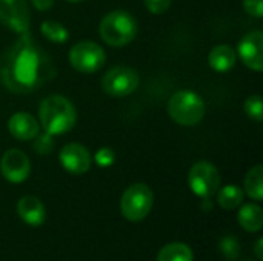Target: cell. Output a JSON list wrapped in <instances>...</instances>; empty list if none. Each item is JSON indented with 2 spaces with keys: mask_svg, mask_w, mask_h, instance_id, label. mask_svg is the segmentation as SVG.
<instances>
[{
  "mask_svg": "<svg viewBox=\"0 0 263 261\" xmlns=\"http://www.w3.org/2000/svg\"><path fill=\"white\" fill-rule=\"evenodd\" d=\"M39 123L51 135L66 134L77 123L76 106L60 94L48 95L39 105Z\"/></svg>",
  "mask_w": 263,
  "mask_h": 261,
  "instance_id": "obj_2",
  "label": "cell"
},
{
  "mask_svg": "<svg viewBox=\"0 0 263 261\" xmlns=\"http://www.w3.org/2000/svg\"><path fill=\"white\" fill-rule=\"evenodd\" d=\"M220 182L222 178L219 169L205 160L196 162L188 172L190 189L202 200L211 198L220 189Z\"/></svg>",
  "mask_w": 263,
  "mask_h": 261,
  "instance_id": "obj_8",
  "label": "cell"
},
{
  "mask_svg": "<svg viewBox=\"0 0 263 261\" xmlns=\"http://www.w3.org/2000/svg\"><path fill=\"white\" fill-rule=\"evenodd\" d=\"M243 111L248 118L254 120L256 123H262L263 120V100L259 94L250 95L243 103Z\"/></svg>",
  "mask_w": 263,
  "mask_h": 261,
  "instance_id": "obj_21",
  "label": "cell"
},
{
  "mask_svg": "<svg viewBox=\"0 0 263 261\" xmlns=\"http://www.w3.org/2000/svg\"><path fill=\"white\" fill-rule=\"evenodd\" d=\"M94 162L97 163V166L100 168H109L114 165L116 162V152L111 148H100L97 149V152L94 154Z\"/></svg>",
  "mask_w": 263,
  "mask_h": 261,
  "instance_id": "obj_24",
  "label": "cell"
},
{
  "mask_svg": "<svg viewBox=\"0 0 263 261\" xmlns=\"http://www.w3.org/2000/svg\"><path fill=\"white\" fill-rule=\"evenodd\" d=\"M0 23L14 34L29 32L31 14L26 0H0Z\"/></svg>",
  "mask_w": 263,
  "mask_h": 261,
  "instance_id": "obj_9",
  "label": "cell"
},
{
  "mask_svg": "<svg viewBox=\"0 0 263 261\" xmlns=\"http://www.w3.org/2000/svg\"><path fill=\"white\" fill-rule=\"evenodd\" d=\"M140 83V75L134 68L129 66H114L108 69L102 77V89L109 97H128L131 95Z\"/></svg>",
  "mask_w": 263,
  "mask_h": 261,
  "instance_id": "obj_7",
  "label": "cell"
},
{
  "mask_svg": "<svg viewBox=\"0 0 263 261\" xmlns=\"http://www.w3.org/2000/svg\"><path fill=\"white\" fill-rule=\"evenodd\" d=\"M54 75L49 57L29 32L9 46L0 57V80L14 94H29Z\"/></svg>",
  "mask_w": 263,
  "mask_h": 261,
  "instance_id": "obj_1",
  "label": "cell"
},
{
  "mask_svg": "<svg viewBox=\"0 0 263 261\" xmlns=\"http://www.w3.org/2000/svg\"><path fill=\"white\" fill-rule=\"evenodd\" d=\"M18 217L29 226H40L45 223L46 211L43 203L34 195H25L17 203Z\"/></svg>",
  "mask_w": 263,
  "mask_h": 261,
  "instance_id": "obj_14",
  "label": "cell"
},
{
  "mask_svg": "<svg viewBox=\"0 0 263 261\" xmlns=\"http://www.w3.org/2000/svg\"><path fill=\"white\" fill-rule=\"evenodd\" d=\"M40 32L43 37L52 43H66L69 38V31L55 20H45L40 25Z\"/></svg>",
  "mask_w": 263,
  "mask_h": 261,
  "instance_id": "obj_20",
  "label": "cell"
},
{
  "mask_svg": "<svg viewBox=\"0 0 263 261\" xmlns=\"http://www.w3.org/2000/svg\"><path fill=\"white\" fill-rule=\"evenodd\" d=\"M157 261H193V251L185 243H170L159 251Z\"/></svg>",
  "mask_w": 263,
  "mask_h": 261,
  "instance_id": "obj_19",
  "label": "cell"
},
{
  "mask_svg": "<svg viewBox=\"0 0 263 261\" xmlns=\"http://www.w3.org/2000/svg\"><path fill=\"white\" fill-rule=\"evenodd\" d=\"M237 55L242 63L250 68L251 71L262 72L263 69V32L256 29L247 32L239 45H237Z\"/></svg>",
  "mask_w": 263,
  "mask_h": 261,
  "instance_id": "obj_10",
  "label": "cell"
},
{
  "mask_svg": "<svg viewBox=\"0 0 263 261\" xmlns=\"http://www.w3.org/2000/svg\"><path fill=\"white\" fill-rule=\"evenodd\" d=\"M54 145H55V142H54V135H51V134H48V132H39L37 134V137L34 138V145H32V148H34V151L39 154V155H48V154H51L52 152V149H54Z\"/></svg>",
  "mask_w": 263,
  "mask_h": 261,
  "instance_id": "obj_23",
  "label": "cell"
},
{
  "mask_svg": "<svg viewBox=\"0 0 263 261\" xmlns=\"http://www.w3.org/2000/svg\"><path fill=\"white\" fill-rule=\"evenodd\" d=\"M171 2H173V0H143L145 8H146L151 14H154V15L165 14V12L170 9Z\"/></svg>",
  "mask_w": 263,
  "mask_h": 261,
  "instance_id": "obj_25",
  "label": "cell"
},
{
  "mask_svg": "<svg viewBox=\"0 0 263 261\" xmlns=\"http://www.w3.org/2000/svg\"><path fill=\"white\" fill-rule=\"evenodd\" d=\"M59 162L72 175H83L89 171L92 158L89 151L80 143H68L59 152Z\"/></svg>",
  "mask_w": 263,
  "mask_h": 261,
  "instance_id": "obj_12",
  "label": "cell"
},
{
  "mask_svg": "<svg viewBox=\"0 0 263 261\" xmlns=\"http://www.w3.org/2000/svg\"><path fill=\"white\" fill-rule=\"evenodd\" d=\"M0 172L9 183H23L31 174V162L23 151L11 148L2 155Z\"/></svg>",
  "mask_w": 263,
  "mask_h": 261,
  "instance_id": "obj_11",
  "label": "cell"
},
{
  "mask_svg": "<svg viewBox=\"0 0 263 261\" xmlns=\"http://www.w3.org/2000/svg\"><path fill=\"white\" fill-rule=\"evenodd\" d=\"M220 252L223 254V257L227 260H236L240 255V243L236 237L233 235H227L220 240Z\"/></svg>",
  "mask_w": 263,
  "mask_h": 261,
  "instance_id": "obj_22",
  "label": "cell"
},
{
  "mask_svg": "<svg viewBox=\"0 0 263 261\" xmlns=\"http://www.w3.org/2000/svg\"><path fill=\"white\" fill-rule=\"evenodd\" d=\"M66 2H69V3H79V2H83V0H66Z\"/></svg>",
  "mask_w": 263,
  "mask_h": 261,
  "instance_id": "obj_29",
  "label": "cell"
},
{
  "mask_svg": "<svg viewBox=\"0 0 263 261\" xmlns=\"http://www.w3.org/2000/svg\"><path fill=\"white\" fill-rule=\"evenodd\" d=\"M243 9L248 15L262 18L263 17V0H243Z\"/></svg>",
  "mask_w": 263,
  "mask_h": 261,
  "instance_id": "obj_26",
  "label": "cell"
},
{
  "mask_svg": "<svg viewBox=\"0 0 263 261\" xmlns=\"http://www.w3.org/2000/svg\"><path fill=\"white\" fill-rule=\"evenodd\" d=\"M237 63V52L230 45H217L210 51L208 65L216 72H228Z\"/></svg>",
  "mask_w": 263,
  "mask_h": 261,
  "instance_id": "obj_15",
  "label": "cell"
},
{
  "mask_svg": "<svg viewBox=\"0 0 263 261\" xmlns=\"http://www.w3.org/2000/svg\"><path fill=\"white\" fill-rule=\"evenodd\" d=\"M8 131L15 140L29 142V140H34L37 137V134L40 132V123L29 112L20 111L9 117Z\"/></svg>",
  "mask_w": 263,
  "mask_h": 261,
  "instance_id": "obj_13",
  "label": "cell"
},
{
  "mask_svg": "<svg viewBox=\"0 0 263 261\" xmlns=\"http://www.w3.org/2000/svg\"><path fill=\"white\" fill-rule=\"evenodd\" d=\"M245 192L254 202L263 200V166L256 165L245 177Z\"/></svg>",
  "mask_w": 263,
  "mask_h": 261,
  "instance_id": "obj_18",
  "label": "cell"
},
{
  "mask_svg": "<svg viewBox=\"0 0 263 261\" xmlns=\"http://www.w3.org/2000/svg\"><path fill=\"white\" fill-rule=\"evenodd\" d=\"M154 205V194L145 183H134L125 189L120 200L122 215L128 222H142L151 212Z\"/></svg>",
  "mask_w": 263,
  "mask_h": 261,
  "instance_id": "obj_5",
  "label": "cell"
},
{
  "mask_svg": "<svg viewBox=\"0 0 263 261\" xmlns=\"http://www.w3.org/2000/svg\"><path fill=\"white\" fill-rule=\"evenodd\" d=\"M237 222H239V225H240L247 232H259L263 226L262 208H260L259 205H256V203L243 205V206L239 209Z\"/></svg>",
  "mask_w": 263,
  "mask_h": 261,
  "instance_id": "obj_16",
  "label": "cell"
},
{
  "mask_svg": "<svg viewBox=\"0 0 263 261\" xmlns=\"http://www.w3.org/2000/svg\"><path fill=\"white\" fill-rule=\"evenodd\" d=\"M168 115L173 122L180 126H196L199 125L206 112L203 98L190 89H180L174 92L166 105Z\"/></svg>",
  "mask_w": 263,
  "mask_h": 261,
  "instance_id": "obj_4",
  "label": "cell"
},
{
  "mask_svg": "<svg viewBox=\"0 0 263 261\" xmlns=\"http://www.w3.org/2000/svg\"><path fill=\"white\" fill-rule=\"evenodd\" d=\"M71 66L82 74H94L100 71L106 62L103 48L91 40H82L76 43L68 54Z\"/></svg>",
  "mask_w": 263,
  "mask_h": 261,
  "instance_id": "obj_6",
  "label": "cell"
},
{
  "mask_svg": "<svg viewBox=\"0 0 263 261\" xmlns=\"http://www.w3.org/2000/svg\"><path fill=\"white\" fill-rule=\"evenodd\" d=\"M216 194H217L219 206L227 211L237 209L243 203V195H245L243 191L236 185H227L222 189H219Z\"/></svg>",
  "mask_w": 263,
  "mask_h": 261,
  "instance_id": "obj_17",
  "label": "cell"
},
{
  "mask_svg": "<svg viewBox=\"0 0 263 261\" xmlns=\"http://www.w3.org/2000/svg\"><path fill=\"white\" fill-rule=\"evenodd\" d=\"M55 0H31L32 6L37 9V11H48L52 8Z\"/></svg>",
  "mask_w": 263,
  "mask_h": 261,
  "instance_id": "obj_27",
  "label": "cell"
},
{
  "mask_svg": "<svg viewBox=\"0 0 263 261\" xmlns=\"http://www.w3.org/2000/svg\"><path fill=\"white\" fill-rule=\"evenodd\" d=\"M139 32L137 20L123 9H116L105 14L99 23L100 38L112 48H122L131 43Z\"/></svg>",
  "mask_w": 263,
  "mask_h": 261,
  "instance_id": "obj_3",
  "label": "cell"
},
{
  "mask_svg": "<svg viewBox=\"0 0 263 261\" xmlns=\"http://www.w3.org/2000/svg\"><path fill=\"white\" fill-rule=\"evenodd\" d=\"M262 245H263V238H259V240H257V243H256V248H254V252H256V257L259 258V261L263 260Z\"/></svg>",
  "mask_w": 263,
  "mask_h": 261,
  "instance_id": "obj_28",
  "label": "cell"
}]
</instances>
